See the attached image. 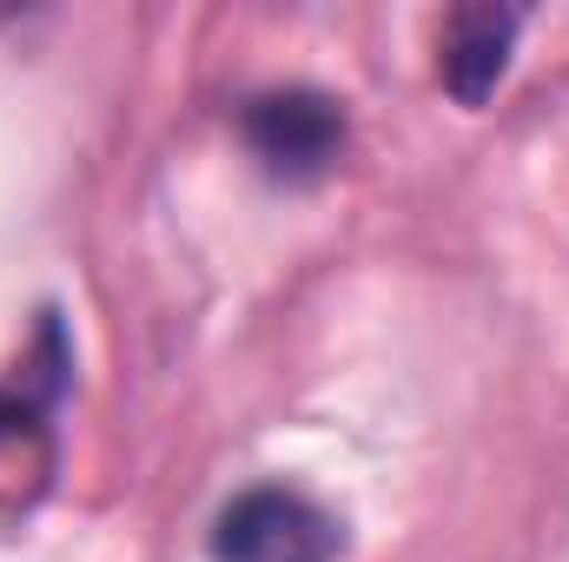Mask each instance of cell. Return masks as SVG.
I'll return each mask as SVG.
<instances>
[{
	"label": "cell",
	"instance_id": "6da1fadb",
	"mask_svg": "<svg viewBox=\"0 0 569 562\" xmlns=\"http://www.w3.org/2000/svg\"><path fill=\"white\" fill-rule=\"evenodd\" d=\"M206 556L212 562H338L345 556V523L325 503H311L305 490L259 483V490H239L212 516Z\"/></svg>",
	"mask_w": 569,
	"mask_h": 562
},
{
	"label": "cell",
	"instance_id": "7a4b0ae2",
	"mask_svg": "<svg viewBox=\"0 0 569 562\" xmlns=\"http://www.w3.org/2000/svg\"><path fill=\"white\" fill-rule=\"evenodd\" d=\"M239 133L279 185H311L345 152V107L318 87H272L246 100Z\"/></svg>",
	"mask_w": 569,
	"mask_h": 562
},
{
	"label": "cell",
	"instance_id": "3957f363",
	"mask_svg": "<svg viewBox=\"0 0 569 562\" xmlns=\"http://www.w3.org/2000/svg\"><path fill=\"white\" fill-rule=\"evenodd\" d=\"M523 13L517 7H450L443 33H437V80L457 107H483L497 93V80L510 73Z\"/></svg>",
	"mask_w": 569,
	"mask_h": 562
},
{
	"label": "cell",
	"instance_id": "277c9868",
	"mask_svg": "<svg viewBox=\"0 0 569 562\" xmlns=\"http://www.w3.org/2000/svg\"><path fill=\"white\" fill-rule=\"evenodd\" d=\"M60 470V436L47 423V398L33 391H0V530L20 523Z\"/></svg>",
	"mask_w": 569,
	"mask_h": 562
}]
</instances>
